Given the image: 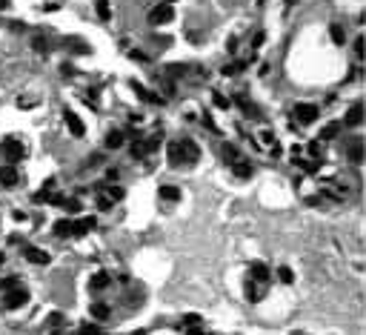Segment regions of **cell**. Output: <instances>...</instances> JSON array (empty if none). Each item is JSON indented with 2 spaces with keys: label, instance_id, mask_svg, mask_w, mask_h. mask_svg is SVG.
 Masks as SVG:
<instances>
[{
  "label": "cell",
  "instance_id": "18",
  "mask_svg": "<svg viewBox=\"0 0 366 335\" xmlns=\"http://www.w3.org/2000/svg\"><path fill=\"white\" fill-rule=\"evenodd\" d=\"M252 275H255V278H258V284H263V281H266V278H269V270H266V267H263V264H255V267H252Z\"/></svg>",
  "mask_w": 366,
  "mask_h": 335
},
{
  "label": "cell",
  "instance_id": "6",
  "mask_svg": "<svg viewBox=\"0 0 366 335\" xmlns=\"http://www.w3.org/2000/svg\"><path fill=\"white\" fill-rule=\"evenodd\" d=\"M63 121H66V126H69V132H72L75 138H83V132H86V129H83V123H80V118H77V115H75L72 109H66V112H63Z\"/></svg>",
  "mask_w": 366,
  "mask_h": 335
},
{
  "label": "cell",
  "instance_id": "31",
  "mask_svg": "<svg viewBox=\"0 0 366 335\" xmlns=\"http://www.w3.org/2000/svg\"><path fill=\"white\" fill-rule=\"evenodd\" d=\"M9 6V0H0V9H6Z\"/></svg>",
  "mask_w": 366,
  "mask_h": 335
},
{
  "label": "cell",
  "instance_id": "27",
  "mask_svg": "<svg viewBox=\"0 0 366 335\" xmlns=\"http://www.w3.org/2000/svg\"><path fill=\"white\" fill-rule=\"evenodd\" d=\"M352 158H355V160H361V158H364V149H361V141L355 144V149H352Z\"/></svg>",
  "mask_w": 366,
  "mask_h": 335
},
{
  "label": "cell",
  "instance_id": "7",
  "mask_svg": "<svg viewBox=\"0 0 366 335\" xmlns=\"http://www.w3.org/2000/svg\"><path fill=\"white\" fill-rule=\"evenodd\" d=\"M94 229V218H77V221H72V238H80V235H86Z\"/></svg>",
  "mask_w": 366,
  "mask_h": 335
},
{
  "label": "cell",
  "instance_id": "26",
  "mask_svg": "<svg viewBox=\"0 0 366 335\" xmlns=\"http://www.w3.org/2000/svg\"><path fill=\"white\" fill-rule=\"evenodd\" d=\"M212 97H214V103H217V106H220V109H226V106H229V100H226V97H223V95H220V92H214Z\"/></svg>",
  "mask_w": 366,
  "mask_h": 335
},
{
  "label": "cell",
  "instance_id": "17",
  "mask_svg": "<svg viewBox=\"0 0 366 335\" xmlns=\"http://www.w3.org/2000/svg\"><path fill=\"white\" fill-rule=\"evenodd\" d=\"M232 172H235L238 178H249V175H252V172H249V163H244V160H235V163H232Z\"/></svg>",
  "mask_w": 366,
  "mask_h": 335
},
{
  "label": "cell",
  "instance_id": "30",
  "mask_svg": "<svg viewBox=\"0 0 366 335\" xmlns=\"http://www.w3.org/2000/svg\"><path fill=\"white\" fill-rule=\"evenodd\" d=\"M309 152L315 155V158H320V146L318 144H309Z\"/></svg>",
  "mask_w": 366,
  "mask_h": 335
},
{
  "label": "cell",
  "instance_id": "10",
  "mask_svg": "<svg viewBox=\"0 0 366 335\" xmlns=\"http://www.w3.org/2000/svg\"><path fill=\"white\" fill-rule=\"evenodd\" d=\"M0 183H3V186H15V183H17V169H15V166H3V169H0Z\"/></svg>",
  "mask_w": 366,
  "mask_h": 335
},
{
  "label": "cell",
  "instance_id": "23",
  "mask_svg": "<svg viewBox=\"0 0 366 335\" xmlns=\"http://www.w3.org/2000/svg\"><path fill=\"white\" fill-rule=\"evenodd\" d=\"M112 204H115V201H112L109 195H97V207H100V209H109Z\"/></svg>",
  "mask_w": 366,
  "mask_h": 335
},
{
  "label": "cell",
  "instance_id": "13",
  "mask_svg": "<svg viewBox=\"0 0 366 335\" xmlns=\"http://www.w3.org/2000/svg\"><path fill=\"white\" fill-rule=\"evenodd\" d=\"M118 146H123V132H109L106 135V149H118Z\"/></svg>",
  "mask_w": 366,
  "mask_h": 335
},
{
  "label": "cell",
  "instance_id": "15",
  "mask_svg": "<svg viewBox=\"0 0 366 335\" xmlns=\"http://www.w3.org/2000/svg\"><path fill=\"white\" fill-rule=\"evenodd\" d=\"M61 207H63L69 215H77V212H80V201H77V198H63Z\"/></svg>",
  "mask_w": 366,
  "mask_h": 335
},
{
  "label": "cell",
  "instance_id": "1",
  "mask_svg": "<svg viewBox=\"0 0 366 335\" xmlns=\"http://www.w3.org/2000/svg\"><path fill=\"white\" fill-rule=\"evenodd\" d=\"M166 152H169L172 163H195L200 158V149H198L195 141H172Z\"/></svg>",
  "mask_w": 366,
  "mask_h": 335
},
{
  "label": "cell",
  "instance_id": "19",
  "mask_svg": "<svg viewBox=\"0 0 366 335\" xmlns=\"http://www.w3.org/2000/svg\"><path fill=\"white\" fill-rule=\"evenodd\" d=\"M97 15H100V20H109V17H112V9H109V0H97Z\"/></svg>",
  "mask_w": 366,
  "mask_h": 335
},
{
  "label": "cell",
  "instance_id": "12",
  "mask_svg": "<svg viewBox=\"0 0 366 335\" xmlns=\"http://www.w3.org/2000/svg\"><path fill=\"white\" fill-rule=\"evenodd\" d=\"M337 135H340V123H329V126H323L320 141H335Z\"/></svg>",
  "mask_w": 366,
  "mask_h": 335
},
{
  "label": "cell",
  "instance_id": "28",
  "mask_svg": "<svg viewBox=\"0 0 366 335\" xmlns=\"http://www.w3.org/2000/svg\"><path fill=\"white\" fill-rule=\"evenodd\" d=\"M132 61H140V63H149V58L143 52H132Z\"/></svg>",
  "mask_w": 366,
  "mask_h": 335
},
{
  "label": "cell",
  "instance_id": "8",
  "mask_svg": "<svg viewBox=\"0 0 366 335\" xmlns=\"http://www.w3.org/2000/svg\"><path fill=\"white\" fill-rule=\"evenodd\" d=\"M346 126H361V121H364V106L361 103H355V106H349L346 109Z\"/></svg>",
  "mask_w": 366,
  "mask_h": 335
},
{
  "label": "cell",
  "instance_id": "3",
  "mask_svg": "<svg viewBox=\"0 0 366 335\" xmlns=\"http://www.w3.org/2000/svg\"><path fill=\"white\" fill-rule=\"evenodd\" d=\"M26 301H29V292H26L23 287L6 289V309H17V306H23Z\"/></svg>",
  "mask_w": 366,
  "mask_h": 335
},
{
  "label": "cell",
  "instance_id": "25",
  "mask_svg": "<svg viewBox=\"0 0 366 335\" xmlns=\"http://www.w3.org/2000/svg\"><path fill=\"white\" fill-rule=\"evenodd\" d=\"M80 335H103V333H100L97 327H92V324H83V327H80Z\"/></svg>",
  "mask_w": 366,
  "mask_h": 335
},
{
  "label": "cell",
  "instance_id": "11",
  "mask_svg": "<svg viewBox=\"0 0 366 335\" xmlns=\"http://www.w3.org/2000/svg\"><path fill=\"white\" fill-rule=\"evenodd\" d=\"M55 235L58 238H72V218H61L55 223Z\"/></svg>",
  "mask_w": 366,
  "mask_h": 335
},
{
  "label": "cell",
  "instance_id": "32",
  "mask_svg": "<svg viewBox=\"0 0 366 335\" xmlns=\"http://www.w3.org/2000/svg\"><path fill=\"white\" fill-rule=\"evenodd\" d=\"M292 3H295V0H286V6H292Z\"/></svg>",
  "mask_w": 366,
  "mask_h": 335
},
{
  "label": "cell",
  "instance_id": "2",
  "mask_svg": "<svg viewBox=\"0 0 366 335\" xmlns=\"http://www.w3.org/2000/svg\"><path fill=\"white\" fill-rule=\"evenodd\" d=\"M175 17V9L169 6V3H160V6H154L152 12H149V23L154 26H163V23H169Z\"/></svg>",
  "mask_w": 366,
  "mask_h": 335
},
{
  "label": "cell",
  "instance_id": "34",
  "mask_svg": "<svg viewBox=\"0 0 366 335\" xmlns=\"http://www.w3.org/2000/svg\"><path fill=\"white\" fill-rule=\"evenodd\" d=\"M0 264H3V255H0Z\"/></svg>",
  "mask_w": 366,
  "mask_h": 335
},
{
  "label": "cell",
  "instance_id": "24",
  "mask_svg": "<svg viewBox=\"0 0 366 335\" xmlns=\"http://www.w3.org/2000/svg\"><path fill=\"white\" fill-rule=\"evenodd\" d=\"M106 192H109V198H112V201H123V189H121V186H112V189H106Z\"/></svg>",
  "mask_w": 366,
  "mask_h": 335
},
{
  "label": "cell",
  "instance_id": "16",
  "mask_svg": "<svg viewBox=\"0 0 366 335\" xmlns=\"http://www.w3.org/2000/svg\"><path fill=\"white\" fill-rule=\"evenodd\" d=\"M106 287H109V275L106 272H97L92 278V289H106Z\"/></svg>",
  "mask_w": 366,
  "mask_h": 335
},
{
  "label": "cell",
  "instance_id": "22",
  "mask_svg": "<svg viewBox=\"0 0 366 335\" xmlns=\"http://www.w3.org/2000/svg\"><path fill=\"white\" fill-rule=\"evenodd\" d=\"M277 278H280L283 284H292V281H295V275H292V270H286V267H280V270H277Z\"/></svg>",
  "mask_w": 366,
  "mask_h": 335
},
{
  "label": "cell",
  "instance_id": "33",
  "mask_svg": "<svg viewBox=\"0 0 366 335\" xmlns=\"http://www.w3.org/2000/svg\"><path fill=\"white\" fill-rule=\"evenodd\" d=\"M166 3H169V6H172V3H175V0H166Z\"/></svg>",
  "mask_w": 366,
  "mask_h": 335
},
{
  "label": "cell",
  "instance_id": "20",
  "mask_svg": "<svg viewBox=\"0 0 366 335\" xmlns=\"http://www.w3.org/2000/svg\"><path fill=\"white\" fill-rule=\"evenodd\" d=\"M92 315L103 321V318H109V306H106V304H94V306H92Z\"/></svg>",
  "mask_w": 366,
  "mask_h": 335
},
{
  "label": "cell",
  "instance_id": "21",
  "mask_svg": "<svg viewBox=\"0 0 366 335\" xmlns=\"http://www.w3.org/2000/svg\"><path fill=\"white\" fill-rule=\"evenodd\" d=\"M332 40H335L337 46H340V43H343V40H346V34H343V26H337V23H332Z\"/></svg>",
  "mask_w": 366,
  "mask_h": 335
},
{
  "label": "cell",
  "instance_id": "9",
  "mask_svg": "<svg viewBox=\"0 0 366 335\" xmlns=\"http://www.w3.org/2000/svg\"><path fill=\"white\" fill-rule=\"evenodd\" d=\"M23 252H26V258H29L31 264H37V267H43V264H49V255H46L43 249H37V246H26Z\"/></svg>",
  "mask_w": 366,
  "mask_h": 335
},
{
  "label": "cell",
  "instance_id": "14",
  "mask_svg": "<svg viewBox=\"0 0 366 335\" xmlns=\"http://www.w3.org/2000/svg\"><path fill=\"white\" fill-rule=\"evenodd\" d=\"M160 198H163V201H178V198H181V189L166 183V186H160Z\"/></svg>",
  "mask_w": 366,
  "mask_h": 335
},
{
  "label": "cell",
  "instance_id": "29",
  "mask_svg": "<svg viewBox=\"0 0 366 335\" xmlns=\"http://www.w3.org/2000/svg\"><path fill=\"white\" fill-rule=\"evenodd\" d=\"M355 52H358V55H364V37H358V40H355Z\"/></svg>",
  "mask_w": 366,
  "mask_h": 335
},
{
  "label": "cell",
  "instance_id": "4",
  "mask_svg": "<svg viewBox=\"0 0 366 335\" xmlns=\"http://www.w3.org/2000/svg\"><path fill=\"white\" fill-rule=\"evenodd\" d=\"M3 155H6V160H9V163H17V160H23V158H26V146H23V144H17V141H9V144H3Z\"/></svg>",
  "mask_w": 366,
  "mask_h": 335
},
{
  "label": "cell",
  "instance_id": "5",
  "mask_svg": "<svg viewBox=\"0 0 366 335\" xmlns=\"http://www.w3.org/2000/svg\"><path fill=\"white\" fill-rule=\"evenodd\" d=\"M295 118L301 123H315L318 121V106L315 103H298L295 106Z\"/></svg>",
  "mask_w": 366,
  "mask_h": 335
}]
</instances>
